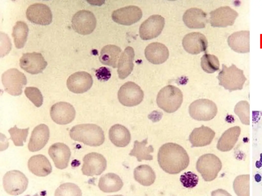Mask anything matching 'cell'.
Here are the masks:
<instances>
[{"mask_svg":"<svg viewBox=\"0 0 262 196\" xmlns=\"http://www.w3.org/2000/svg\"><path fill=\"white\" fill-rule=\"evenodd\" d=\"M257 168H260L262 166V153L260 154V158L259 161H257L255 164Z\"/></svg>","mask_w":262,"mask_h":196,"instance_id":"obj_44","label":"cell"},{"mask_svg":"<svg viewBox=\"0 0 262 196\" xmlns=\"http://www.w3.org/2000/svg\"><path fill=\"white\" fill-rule=\"evenodd\" d=\"M214 136V131L203 125L193 130L189 135V140L192 147L204 146L210 144Z\"/></svg>","mask_w":262,"mask_h":196,"instance_id":"obj_24","label":"cell"},{"mask_svg":"<svg viewBox=\"0 0 262 196\" xmlns=\"http://www.w3.org/2000/svg\"><path fill=\"white\" fill-rule=\"evenodd\" d=\"M25 94L36 107H39L42 105L43 96L38 88L27 87L25 89Z\"/></svg>","mask_w":262,"mask_h":196,"instance_id":"obj_40","label":"cell"},{"mask_svg":"<svg viewBox=\"0 0 262 196\" xmlns=\"http://www.w3.org/2000/svg\"><path fill=\"white\" fill-rule=\"evenodd\" d=\"M135 52L133 47L127 46L121 54L118 64V74L121 79H125L134 68Z\"/></svg>","mask_w":262,"mask_h":196,"instance_id":"obj_27","label":"cell"},{"mask_svg":"<svg viewBox=\"0 0 262 196\" xmlns=\"http://www.w3.org/2000/svg\"><path fill=\"white\" fill-rule=\"evenodd\" d=\"M233 187L237 196H250V176L242 175L236 177Z\"/></svg>","mask_w":262,"mask_h":196,"instance_id":"obj_35","label":"cell"},{"mask_svg":"<svg viewBox=\"0 0 262 196\" xmlns=\"http://www.w3.org/2000/svg\"><path fill=\"white\" fill-rule=\"evenodd\" d=\"M71 139L91 146L102 144L105 140L104 132L101 127L93 124L76 125L70 131Z\"/></svg>","mask_w":262,"mask_h":196,"instance_id":"obj_2","label":"cell"},{"mask_svg":"<svg viewBox=\"0 0 262 196\" xmlns=\"http://www.w3.org/2000/svg\"><path fill=\"white\" fill-rule=\"evenodd\" d=\"M144 93L142 89L133 82L124 83L118 92L119 102L123 106L133 107L140 104L143 101Z\"/></svg>","mask_w":262,"mask_h":196,"instance_id":"obj_9","label":"cell"},{"mask_svg":"<svg viewBox=\"0 0 262 196\" xmlns=\"http://www.w3.org/2000/svg\"><path fill=\"white\" fill-rule=\"evenodd\" d=\"M241 133V128L238 126L231 127L222 135L219 139L217 149L222 152L230 151L236 143Z\"/></svg>","mask_w":262,"mask_h":196,"instance_id":"obj_29","label":"cell"},{"mask_svg":"<svg viewBox=\"0 0 262 196\" xmlns=\"http://www.w3.org/2000/svg\"><path fill=\"white\" fill-rule=\"evenodd\" d=\"M229 47L238 53L250 52V32L241 31L233 33L228 38Z\"/></svg>","mask_w":262,"mask_h":196,"instance_id":"obj_23","label":"cell"},{"mask_svg":"<svg viewBox=\"0 0 262 196\" xmlns=\"http://www.w3.org/2000/svg\"><path fill=\"white\" fill-rule=\"evenodd\" d=\"M109 139L117 147H125L130 141L129 130L124 126L116 124L111 127L108 132Z\"/></svg>","mask_w":262,"mask_h":196,"instance_id":"obj_28","label":"cell"},{"mask_svg":"<svg viewBox=\"0 0 262 196\" xmlns=\"http://www.w3.org/2000/svg\"><path fill=\"white\" fill-rule=\"evenodd\" d=\"M237 12L228 6L220 7L210 13L209 21L213 27L232 26L238 17Z\"/></svg>","mask_w":262,"mask_h":196,"instance_id":"obj_14","label":"cell"},{"mask_svg":"<svg viewBox=\"0 0 262 196\" xmlns=\"http://www.w3.org/2000/svg\"><path fill=\"white\" fill-rule=\"evenodd\" d=\"M28 32V27L26 22L22 21H18L16 22L13 28L12 35L16 48H21L25 46Z\"/></svg>","mask_w":262,"mask_h":196,"instance_id":"obj_34","label":"cell"},{"mask_svg":"<svg viewBox=\"0 0 262 196\" xmlns=\"http://www.w3.org/2000/svg\"><path fill=\"white\" fill-rule=\"evenodd\" d=\"M50 137L49 129L45 124H40L32 132L28 148L30 152L40 150L48 142Z\"/></svg>","mask_w":262,"mask_h":196,"instance_id":"obj_21","label":"cell"},{"mask_svg":"<svg viewBox=\"0 0 262 196\" xmlns=\"http://www.w3.org/2000/svg\"><path fill=\"white\" fill-rule=\"evenodd\" d=\"M96 76L100 81H105L108 80L111 76L109 69L102 67L96 70Z\"/></svg>","mask_w":262,"mask_h":196,"instance_id":"obj_42","label":"cell"},{"mask_svg":"<svg viewBox=\"0 0 262 196\" xmlns=\"http://www.w3.org/2000/svg\"><path fill=\"white\" fill-rule=\"evenodd\" d=\"M159 108L167 113L176 111L183 102V93L178 87L169 85L162 88L156 100Z\"/></svg>","mask_w":262,"mask_h":196,"instance_id":"obj_4","label":"cell"},{"mask_svg":"<svg viewBox=\"0 0 262 196\" xmlns=\"http://www.w3.org/2000/svg\"><path fill=\"white\" fill-rule=\"evenodd\" d=\"M121 48L115 45H106L100 51L99 60L101 63L116 68L121 56Z\"/></svg>","mask_w":262,"mask_h":196,"instance_id":"obj_31","label":"cell"},{"mask_svg":"<svg viewBox=\"0 0 262 196\" xmlns=\"http://www.w3.org/2000/svg\"><path fill=\"white\" fill-rule=\"evenodd\" d=\"M217 112V108L216 104L208 99L196 100L189 107L190 116L196 120H210L215 116Z\"/></svg>","mask_w":262,"mask_h":196,"instance_id":"obj_7","label":"cell"},{"mask_svg":"<svg viewBox=\"0 0 262 196\" xmlns=\"http://www.w3.org/2000/svg\"><path fill=\"white\" fill-rule=\"evenodd\" d=\"M254 178L257 182H259L261 181V177L259 174H257L255 175Z\"/></svg>","mask_w":262,"mask_h":196,"instance_id":"obj_45","label":"cell"},{"mask_svg":"<svg viewBox=\"0 0 262 196\" xmlns=\"http://www.w3.org/2000/svg\"><path fill=\"white\" fill-rule=\"evenodd\" d=\"M29 128L26 129H19L16 126L11 128L8 132L10 135V138L15 146H22L24 142L26 141L28 135Z\"/></svg>","mask_w":262,"mask_h":196,"instance_id":"obj_38","label":"cell"},{"mask_svg":"<svg viewBox=\"0 0 262 196\" xmlns=\"http://www.w3.org/2000/svg\"><path fill=\"white\" fill-rule=\"evenodd\" d=\"M52 119L59 125H67L75 118L76 111L74 107L69 103L60 102L52 106L50 109Z\"/></svg>","mask_w":262,"mask_h":196,"instance_id":"obj_15","label":"cell"},{"mask_svg":"<svg viewBox=\"0 0 262 196\" xmlns=\"http://www.w3.org/2000/svg\"><path fill=\"white\" fill-rule=\"evenodd\" d=\"M26 16L31 22L40 25H48L52 21V13L50 8L40 3L29 6L26 11Z\"/></svg>","mask_w":262,"mask_h":196,"instance_id":"obj_16","label":"cell"},{"mask_svg":"<svg viewBox=\"0 0 262 196\" xmlns=\"http://www.w3.org/2000/svg\"><path fill=\"white\" fill-rule=\"evenodd\" d=\"M160 167L169 174H177L186 169L189 163V157L181 145L172 142L163 144L158 153Z\"/></svg>","mask_w":262,"mask_h":196,"instance_id":"obj_1","label":"cell"},{"mask_svg":"<svg viewBox=\"0 0 262 196\" xmlns=\"http://www.w3.org/2000/svg\"><path fill=\"white\" fill-rule=\"evenodd\" d=\"M108 196H123V195H121V194H118V195H108Z\"/></svg>","mask_w":262,"mask_h":196,"instance_id":"obj_46","label":"cell"},{"mask_svg":"<svg viewBox=\"0 0 262 196\" xmlns=\"http://www.w3.org/2000/svg\"><path fill=\"white\" fill-rule=\"evenodd\" d=\"M142 16L140 8L128 6L115 10L112 14L113 20L120 24L129 26L138 21Z\"/></svg>","mask_w":262,"mask_h":196,"instance_id":"obj_18","label":"cell"},{"mask_svg":"<svg viewBox=\"0 0 262 196\" xmlns=\"http://www.w3.org/2000/svg\"><path fill=\"white\" fill-rule=\"evenodd\" d=\"M2 81L5 90L13 96L20 95L24 86L27 83L26 76L14 68H10L3 74Z\"/></svg>","mask_w":262,"mask_h":196,"instance_id":"obj_6","label":"cell"},{"mask_svg":"<svg viewBox=\"0 0 262 196\" xmlns=\"http://www.w3.org/2000/svg\"><path fill=\"white\" fill-rule=\"evenodd\" d=\"M106 165V160L102 155L92 152L83 157L81 171L87 176H98L105 170Z\"/></svg>","mask_w":262,"mask_h":196,"instance_id":"obj_11","label":"cell"},{"mask_svg":"<svg viewBox=\"0 0 262 196\" xmlns=\"http://www.w3.org/2000/svg\"><path fill=\"white\" fill-rule=\"evenodd\" d=\"M217 78L219 85L229 91L242 89L247 80L243 70L233 64L229 67L223 64Z\"/></svg>","mask_w":262,"mask_h":196,"instance_id":"obj_3","label":"cell"},{"mask_svg":"<svg viewBox=\"0 0 262 196\" xmlns=\"http://www.w3.org/2000/svg\"><path fill=\"white\" fill-rule=\"evenodd\" d=\"M47 65V62L39 53H27L24 54L19 59L20 67L32 75L41 72Z\"/></svg>","mask_w":262,"mask_h":196,"instance_id":"obj_13","label":"cell"},{"mask_svg":"<svg viewBox=\"0 0 262 196\" xmlns=\"http://www.w3.org/2000/svg\"><path fill=\"white\" fill-rule=\"evenodd\" d=\"M182 45L187 52L196 55L206 51L208 46V41L203 34L192 32L184 37Z\"/></svg>","mask_w":262,"mask_h":196,"instance_id":"obj_19","label":"cell"},{"mask_svg":"<svg viewBox=\"0 0 262 196\" xmlns=\"http://www.w3.org/2000/svg\"><path fill=\"white\" fill-rule=\"evenodd\" d=\"M234 111L243 124H250V105L247 101H242L237 103Z\"/></svg>","mask_w":262,"mask_h":196,"instance_id":"obj_39","label":"cell"},{"mask_svg":"<svg viewBox=\"0 0 262 196\" xmlns=\"http://www.w3.org/2000/svg\"><path fill=\"white\" fill-rule=\"evenodd\" d=\"M165 24L164 18L160 15H153L145 20L139 28L140 38L145 40L158 37Z\"/></svg>","mask_w":262,"mask_h":196,"instance_id":"obj_12","label":"cell"},{"mask_svg":"<svg viewBox=\"0 0 262 196\" xmlns=\"http://www.w3.org/2000/svg\"><path fill=\"white\" fill-rule=\"evenodd\" d=\"M147 60L154 64H160L165 62L169 57V51L163 44L152 42L149 44L144 51Z\"/></svg>","mask_w":262,"mask_h":196,"instance_id":"obj_22","label":"cell"},{"mask_svg":"<svg viewBox=\"0 0 262 196\" xmlns=\"http://www.w3.org/2000/svg\"><path fill=\"white\" fill-rule=\"evenodd\" d=\"M97 21L94 14L88 10H80L76 12L72 19L73 30L81 35L92 33L96 27Z\"/></svg>","mask_w":262,"mask_h":196,"instance_id":"obj_10","label":"cell"},{"mask_svg":"<svg viewBox=\"0 0 262 196\" xmlns=\"http://www.w3.org/2000/svg\"><path fill=\"white\" fill-rule=\"evenodd\" d=\"M201 65L204 71L211 74L220 68L217 57L213 55L205 54L201 58Z\"/></svg>","mask_w":262,"mask_h":196,"instance_id":"obj_36","label":"cell"},{"mask_svg":"<svg viewBox=\"0 0 262 196\" xmlns=\"http://www.w3.org/2000/svg\"><path fill=\"white\" fill-rule=\"evenodd\" d=\"M134 177L136 181L145 186L152 185L156 180L154 171L150 166L145 164L139 165L135 168Z\"/></svg>","mask_w":262,"mask_h":196,"instance_id":"obj_32","label":"cell"},{"mask_svg":"<svg viewBox=\"0 0 262 196\" xmlns=\"http://www.w3.org/2000/svg\"><path fill=\"white\" fill-rule=\"evenodd\" d=\"M123 183L119 176L109 173L102 175L99 179L98 187L104 192L111 193L119 191Z\"/></svg>","mask_w":262,"mask_h":196,"instance_id":"obj_30","label":"cell"},{"mask_svg":"<svg viewBox=\"0 0 262 196\" xmlns=\"http://www.w3.org/2000/svg\"><path fill=\"white\" fill-rule=\"evenodd\" d=\"M198 181V176L190 172L185 173L180 177L181 182L186 188L195 187L197 185Z\"/></svg>","mask_w":262,"mask_h":196,"instance_id":"obj_41","label":"cell"},{"mask_svg":"<svg viewBox=\"0 0 262 196\" xmlns=\"http://www.w3.org/2000/svg\"><path fill=\"white\" fill-rule=\"evenodd\" d=\"M147 144V138L141 142L135 140L133 149L130 151L129 155L136 157L139 162L143 160H152L153 157L150 153L154 152V148L151 145L146 146Z\"/></svg>","mask_w":262,"mask_h":196,"instance_id":"obj_33","label":"cell"},{"mask_svg":"<svg viewBox=\"0 0 262 196\" xmlns=\"http://www.w3.org/2000/svg\"><path fill=\"white\" fill-rule=\"evenodd\" d=\"M48 154L56 168L63 169L68 167L71 156V151L68 145L63 143H55L50 147Z\"/></svg>","mask_w":262,"mask_h":196,"instance_id":"obj_20","label":"cell"},{"mask_svg":"<svg viewBox=\"0 0 262 196\" xmlns=\"http://www.w3.org/2000/svg\"><path fill=\"white\" fill-rule=\"evenodd\" d=\"M211 196H232L226 190L223 189H218L211 192Z\"/></svg>","mask_w":262,"mask_h":196,"instance_id":"obj_43","label":"cell"},{"mask_svg":"<svg viewBox=\"0 0 262 196\" xmlns=\"http://www.w3.org/2000/svg\"><path fill=\"white\" fill-rule=\"evenodd\" d=\"M196 168L205 181L214 180L222 168L220 159L213 154H204L199 157Z\"/></svg>","mask_w":262,"mask_h":196,"instance_id":"obj_5","label":"cell"},{"mask_svg":"<svg viewBox=\"0 0 262 196\" xmlns=\"http://www.w3.org/2000/svg\"><path fill=\"white\" fill-rule=\"evenodd\" d=\"M54 195L82 196V191L77 185L68 182L61 184L56 189Z\"/></svg>","mask_w":262,"mask_h":196,"instance_id":"obj_37","label":"cell"},{"mask_svg":"<svg viewBox=\"0 0 262 196\" xmlns=\"http://www.w3.org/2000/svg\"><path fill=\"white\" fill-rule=\"evenodd\" d=\"M28 167L34 175L38 177H45L52 170V165L44 155L39 154L32 156L28 160Z\"/></svg>","mask_w":262,"mask_h":196,"instance_id":"obj_25","label":"cell"},{"mask_svg":"<svg viewBox=\"0 0 262 196\" xmlns=\"http://www.w3.org/2000/svg\"><path fill=\"white\" fill-rule=\"evenodd\" d=\"M93 80L92 76L85 71H78L72 74L67 79L69 90L75 93H82L92 87Z\"/></svg>","mask_w":262,"mask_h":196,"instance_id":"obj_17","label":"cell"},{"mask_svg":"<svg viewBox=\"0 0 262 196\" xmlns=\"http://www.w3.org/2000/svg\"><path fill=\"white\" fill-rule=\"evenodd\" d=\"M183 20L190 29H202L205 27L207 22V14L200 9L192 8L185 11Z\"/></svg>","mask_w":262,"mask_h":196,"instance_id":"obj_26","label":"cell"},{"mask_svg":"<svg viewBox=\"0 0 262 196\" xmlns=\"http://www.w3.org/2000/svg\"><path fill=\"white\" fill-rule=\"evenodd\" d=\"M3 187L10 195H17L23 193L27 188L28 179L18 170L7 172L3 179Z\"/></svg>","mask_w":262,"mask_h":196,"instance_id":"obj_8","label":"cell"}]
</instances>
